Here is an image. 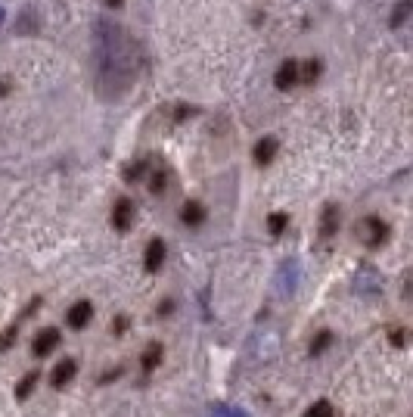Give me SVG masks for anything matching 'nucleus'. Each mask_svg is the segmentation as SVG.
Instances as JSON below:
<instances>
[{
	"label": "nucleus",
	"mask_w": 413,
	"mask_h": 417,
	"mask_svg": "<svg viewBox=\"0 0 413 417\" xmlns=\"http://www.w3.org/2000/svg\"><path fill=\"white\" fill-rule=\"evenodd\" d=\"M97 88L103 97H122L134 81V53L125 29L112 22L97 25Z\"/></svg>",
	"instance_id": "1"
},
{
	"label": "nucleus",
	"mask_w": 413,
	"mask_h": 417,
	"mask_svg": "<svg viewBox=\"0 0 413 417\" xmlns=\"http://www.w3.org/2000/svg\"><path fill=\"white\" fill-rule=\"evenodd\" d=\"M357 240L367 246V249H380V246H385V240H389V234H392V227L385 225V221L380 215H367V218H360L357 221Z\"/></svg>",
	"instance_id": "2"
},
{
	"label": "nucleus",
	"mask_w": 413,
	"mask_h": 417,
	"mask_svg": "<svg viewBox=\"0 0 413 417\" xmlns=\"http://www.w3.org/2000/svg\"><path fill=\"white\" fill-rule=\"evenodd\" d=\"M273 84L277 91H292L298 84V59H283L273 72Z\"/></svg>",
	"instance_id": "3"
},
{
	"label": "nucleus",
	"mask_w": 413,
	"mask_h": 417,
	"mask_svg": "<svg viewBox=\"0 0 413 417\" xmlns=\"http://www.w3.org/2000/svg\"><path fill=\"white\" fill-rule=\"evenodd\" d=\"M90 318H93V305L88 299H81V302H75L72 309L66 312V324L72 327V330H84L90 324Z\"/></svg>",
	"instance_id": "4"
},
{
	"label": "nucleus",
	"mask_w": 413,
	"mask_h": 417,
	"mask_svg": "<svg viewBox=\"0 0 413 417\" xmlns=\"http://www.w3.org/2000/svg\"><path fill=\"white\" fill-rule=\"evenodd\" d=\"M131 225H134V202L127 197L115 200V206H112V227L115 231H127Z\"/></svg>",
	"instance_id": "5"
},
{
	"label": "nucleus",
	"mask_w": 413,
	"mask_h": 417,
	"mask_svg": "<svg viewBox=\"0 0 413 417\" xmlns=\"http://www.w3.org/2000/svg\"><path fill=\"white\" fill-rule=\"evenodd\" d=\"M56 346H59V330L56 327H44L38 336H34L31 352H34V359H44V355H50Z\"/></svg>",
	"instance_id": "6"
},
{
	"label": "nucleus",
	"mask_w": 413,
	"mask_h": 417,
	"mask_svg": "<svg viewBox=\"0 0 413 417\" xmlns=\"http://www.w3.org/2000/svg\"><path fill=\"white\" fill-rule=\"evenodd\" d=\"M335 234H339V206H335V202H326L323 215H320V240L330 243Z\"/></svg>",
	"instance_id": "7"
},
{
	"label": "nucleus",
	"mask_w": 413,
	"mask_h": 417,
	"mask_svg": "<svg viewBox=\"0 0 413 417\" xmlns=\"http://www.w3.org/2000/svg\"><path fill=\"white\" fill-rule=\"evenodd\" d=\"M75 374H78V361L75 359H63L50 374V383H53V389H66V383L75 380Z\"/></svg>",
	"instance_id": "8"
},
{
	"label": "nucleus",
	"mask_w": 413,
	"mask_h": 417,
	"mask_svg": "<svg viewBox=\"0 0 413 417\" xmlns=\"http://www.w3.org/2000/svg\"><path fill=\"white\" fill-rule=\"evenodd\" d=\"M143 265L150 274H156V271H162V265H165V240H150V246H146V255H143Z\"/></svg>",
	"instance_id": "9"
},
{
	"label": "nucleus",
	"mask_w": 413,
	"mask_h": 417,
	"mask_svg": "<svg viewBox=\"0 0 413 417\" xmlns=\"http://www.w3.org/2000/svg\"><path fill=\"white\" fill-rule=\"evenodd\" d=\"M277 150H280V140L277 138H261L255 143V150H252V159H255V165H271L273 163V156H277Z\"/></svg>",
	"instance_id": "10"
},
{
	"label": "nucleus",
	"mask_w": 413,
	"mask_h": 417,
	"mask_svg": "<svg viewBox=\"0 0 413 417\" xmlns=\"http://www.w3.org/2000/svg\"><path fill=\"white\" fill-rule=\"evenodd\" d=\"M205 206L202 202H196V200H190V202H184V209H180V221H184L187 227H199V225H205Z\"/></svg>",
	"instance_id": "11"
},
{
	"label": "nucleus",
	"mask_w": 413,
	"mask_h": 417,
	"mask_svg": "<svg viewBox=\"0 0 413 417\" xmlns=\"http://www.w3.org/2000/svg\"><path fill=\"white\" fill-rule=\"evenodd\" d=\"M320 72H323V63L317 56H311L305 66H298V81H302V84H317Z\"/></svg>",
	"instance_id": "12"
},
{
	"label": "nucleus",
	"mask_w": 413,
	"mask_h": 417,
	"mask_svg": "<svg viewBox=\"0 0 413 417\" xmlns=\"http://www.w3.org/2000/svg\"><path fill=\"white\" fill-rule=\"evenodd\" d=\"M162 355H165L162 343H150V346H146V352H143V359H140L143 371H156L159 364H162Z\"/></svg>",
	"instance_id": "13"
},
{
	"label": "nucleus",
	"mask_w": 413,
	"mask_h": 417,
	"mask_svg": "<svg viewBox=\"0 0 413 417\" xmlns=\"http://www.w3.org/2000/svg\"><path fill=\"white\" fill-rule=\"evenodd\" d=\"M165 190H168V172L165 168H156V172L150 175V193L152 197H162Z\"/></svg>",
	"instance_id": "14"
},
{
	"label": "nucleus",
	"mask_w": 413,
	"mask_h": 417,
	"mask_svg": "<svg viewBox=\"0 0 413 417\" xmlns=\"http://www.w3.org/2000/svg\"><path fill=\"white\" fill-rule=\"evenodd\" d=\"M38 380H41V371H31V374H25L22 383L16 386V398H28L31 396V389L38 386Z\"/></svg>",
	"instance_id": "15"
},
{
	"label": "nucleus",
	"mask_w": 413,
	"mask_h": 417,
	"mask_svg": "<svg viewBox=\"0 0 413 417\" xmlns=\"http://www.w3.org/2000/svg\"><path fill=\"white\" fill-rule=\"evenodd\" d=\"M410 0H398V6H394V13L389 16V25H392V29H401V25L404 22H407V16H410Z\"/></svg>",
	"instance_id": "16"
},
{
	"label": "nucleus",
	"mask_w": 413,
	"mask_h": 417,
	"mask_svg": "<svg viewBox=\"0 0 413 417\" xmlns=\"http://www.w3.org/2000/svg\"><path fill=\"white\" fill-rule=\"evenodd\" d=\"M289 227V215L286 212H273V215L268 218V231L273 234V237H283V231Z\"/></svg>",
	"instance_id": "17"
},
{
	"label": "nucleus",
	"mask_w": 413,
	"mask_h": 417,
	"mask_svg": "<svg viewBox=\"0 0 413 417\" xmlns=\"http://www.w3.org/2000/svg\"><path fill=\"white\" fill-rule=\"evenodd\" d=\"M146 168H150V159H137V163H131L125 168V181L127 184H134L137 177H143L146 175Z\"/></svg>",
	"instance_id": "18"
},
{
	"label": "nucleus",
	"mask_w": 413,
	"mask_h": 417,
	"mask_svg": "<svg viewBox=\"0 0 413 417\" xmlns=\"http://www.w3.org/2000/svg\"><path fill=\"white\" fill-rule=\"evenodd\" d=\"M330 346H333V334H330V330H320V334L314 336V343H311V349H308V352H311V355H320V352H326Z\"/></svg>",
	"instance_id": "19"
},
{
	"label": "nucleus",
	"mask_w": 413,
	"mask_h": 417,
	"mask_svg": "<svg viewBox=\"0 0 413 417\" xmlns=\"http://www.w3.org/2000/svg\"><path fill=\"white\" fill-rule=\"evenodd\" d=\"M305 417H335V411H333L330 402H323V398H320V402H314L311 408H308Z\"/></svg>",
	"instance_id": "20"
},
{
	"label": "nucleus",
	"mask_w": 413,
	"mask_h": 417,
	"mask_svg": "<svg viewBox=\"0 0 413 417\" xmlns=\"http://www.w3.org/2000/svg\"><path fill=\"white\" fill-rule=\"evenodd\" d=\"M16 334H19V327H16V324H10L4 334H0V352H6V349L16 343Z\"/></svg>",
	"instance_id": "21"
},
{
	"label": "nucleus",
	"mask_w": 413,
	"mask_h": 417,
	"mask_svg": "<svg viewBox=\"0 0 413 417\" xmlns=\"http://www.w3.org/2000/svg\"><path fill=\"white\" fill-rule=\"evenodd\" d=\"M389 339H392V346H398V349H401L404 343H407V334H404L401 327H392V330H389Z\"/></svg>",
	"instance_id": "22"
},
{
	"label": "nucleus",
	"mask_w": 413,
	"mask_h": 417,
	"mask_svg": "<svg viewBox=\"0 0 413 417\" xmlns=\"http://www.w3.org/2000/svg\"><path fill=\"white\" fill-rule=\"evenodd\" d=\"M125 330H127V318L122 314V318H115V321H112V334H115V336H122Z\"/></svg>",
	"instance_id": "23"
},
{
	"label": "nucleus",
	"mask_w": 413,
	"mask_h": 417,
	"mask_svg": "<svg viewBox=\"0 0 413 417\" xmlns=\"http://www.w3.org/2000/svg\"><path fill=\"white\" fill-rule=\"evenodd\" d=\"M171 312H174V299H162L159 302V314L165 318V314H171Z\"/></svg>",
	"instance_id": "24"
},
{
	"label": "nucleus",
	"mask_w": 413,
	"mask_h": 417,
	"mask_svg": "<svg viewBox=\"0 0 413 417\" xmlns=\"http://www.w3.org/2000/svg\"><path fill=\"white\" fill-rule=\"evenodd\" d=\"M196 113V109L193 106H177V113H174V118H177V122H184V118L187 115H193Z\"/></svg>",
	"instance_id": "25"
},
{
	"label": "nucleus",
	"mask_w": 413,
	"mask_h": 417,
	"mask_svg": "<svg viewBox=\"0 0 413 417\" xmlns=\"http://www.w3.org/2000/svg\"><path fill=\"white\" fill-rule=\"evenodd\" d=\"M10 91H13V81L10 78H0V97H6Z\"/></svg>",
	"instance_id": "26"
},
{
	"label": "nucleus",
	"mask_w": 413,
	"mask_h": 417,
	"mask_svg": "<svg viewBox=\"0 0 413 417\" xmlns=\"http://www.w3.org/2000/svg\"><path fill=\"white\" fill-rule=\"evenodd\" d=\"M115 377H122V368H115V371H106V374H103V383H109V380H115Z\"/></svg>",
	"instance_id": "27"
},
{
	"label": "nucleus",
	"mask_w": 413,
	"mask_h": 417,
	"mask_svg": "<svg viewBox=\"0 0 413 417\" xmlns=\"http://www.w3.org/2000/svg\"><path fill=\"white\" fill-rule=\"evenodd\" d=\"M106 6L109 10H115V6H122V0H106Z\"/></svg>",
	"instance_id": "28"
},
{
	"label": "nucleus",
	"mask_w": 413,
	"mask_h": 417,
	"mask_svg": "<svg viewBox=\"0 0 413 417\" xmlns=\"http://www.w3.org/2000/svg\"><path fill=\"white\" fill-rule=\"evenodd\" d=\"M4 16H6V13H4V10H0V22H4Z\"/></svg>",
	"instance_id": "29"
}]
</instances>
